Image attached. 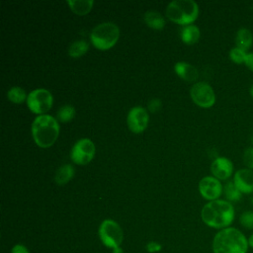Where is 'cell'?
<instances>
[{
	"mask_svg": "<svg viewBox=\"0 0 253 253\" xmlns=\"http://www.w3.org/2000/svg\"><path fill=\"white\" fill-rule=\"evenodd\" d=\"M202 220L214 229H224L231 226L235 219V209L232 203L218 199L207 203L201 211Z\"/></svg>",
	"mask_w": 253,
	"mask_h": 253,
	"instance_id": "6da1fadb",
	"label": "cell"
},
{
	"mask_svg": "<svg viewBox=\"0 0 253 253\" xmlns=\"http://www.w3.org/2000/svg\"><path fill=\"white\" fill-rule=\"evenodd\" d=\"M211 249L212 253H248V236L237 227H226L214 234Z\"/></svg>",
	"mask_w": 253,
	"mask_h": 253,
	"instance_id": "7a4b0ae2",
	"label": "cell"
},
{
	"mask_svg": "<svg viewBox=\"0 0 253 253\" xmlns=\"http://www.w3.org/2000/svg\"><path fill=\"white\" fill-rule=\"evenodd\" d=\"M59 134L58 122L50 115L38 116L32 124V135L36 144L42 148L53 145Z\"/></svg>",
	"mask_w": 253,
	"mask_h": 253,
	"instance_id": "3957f363",
	"label": "cell"
},
{
	"mask_svg": "<svg viewBox=\"0 0 253 253\" xmlns=\"http://www.w3.org/2000/svg\"><path fill=\"white\" fill-rule=\"evenodd\" d=\"M167 18L179 25H190L199 16V5L194 0H174L166 8Z\"/></svg>",
	"mask_w": 253,
	"mask_h": 253,
	"instance_id": "277c9868",
	"label": "cell"
},
{
	"mask_svg": "<svg viewBox=\"0 0 253 253\" xmlns=\"http://www.w3.org/2000/svg\"><path fill=\"white\" fill-rule=\"evenodd\" d=\"M120 38L119 27L112 22H105L97 25L90 34L93 45L100 50H107L113 47Z\"/></svg>",
	"mask_w": 253,
	"mask_h": 253,
	"instance_id": "5b68a950",
	"label": "cell"
},
{
	"mask_svg": "<svg viewBox=\"0 0 253 253\" xmlns=\"http://www.w3.org/2000/svg\"><path fill=\"white\" fill-rule=\"evenodd\" d=\"M99 237L101 242L108 248L115 249L120 247L123 239L124 233L120 224L113 219H105L99 226Z\"/></svg>",
	"mask_w": 253,
	"mask_h": 253,
	"instance_id": "8992f818",
	"label": "cell"
},
{
	"mask_svg": "<svg viewBox=\"0 0 253 253\" xmlns=\"http://www.w3.org/2000/svg\"><path fill=\"white\" fill-rule=\"evenodd\" d=\"M53 97L51 93L46 89H36L33 90L27 98V105L30 111L39 116L45 115L52 107Z\"/></svg>",
	"mask_w": 253,
	"mask_h": 253,
	"instance_id": "52a82bcc",
	"label": "cell"
},
{
	"mask_svg": "<svg viewBox=\"0 0 253 253\" xmlns=\"http://www.w3.org/2000/svg\"><path fill=\"white\" fill-rule=\"evenodd\" d=\"M190 95L193 102L201 108H211L215 103V93L212 87L207 82L195 83L191 90Z\"/></svg>",
	"mask_w": 253,
	"mask_h": 253,
	"instance_id": "ba28073f",
	"label": "cell"
},
{
	"mask_svg": "<svg viewBox=\"0 0 253 253\" xmlns=\"http://www.w3.org/2000/svg\"><path fill=\"white\" fill-rule=\"evenodd\" d=\"M95 144L89 138H81L75 142L71 151V160L78 165L88 164L95 155Z\"/></svg>",
	"mask_w": 253,
	"mask_h": 253,
	"instance_id": "9c48e42d",
	"label": "cell"
},
{
	"mask_svg": "<svg viewBox=\"0 0 253 253\" xmlns=\"http://www.w3.org/2000/svg\"><path fill=\"white\" fill-rule=\"evenodd\" d=\"M199 192L201 196L209 202L218 200L223 193L221 182L213 176H206L199 182Z\"/></svg>",
	"mask_w": 253,
	"mask_h": 253,
	"instance_id": "30bf717a",
	"label": "cell"
},
{
	"mask_svg": "<svg viewBox=\"0 0 253 253\" xmlns=\"http://www.w3.org/2000/svg\"><path fill=\"white\" fill-rule=\"evenodd\" d=\"M148 112L143 107H133L128 111L126 124L128 128L134 133L142 132L148 125Z\"/></svg>",
	"mask_w": 253,
	"mask_h": 253,
	"instance_id": "8fae6325",
	"label": "cell"
},
{
	"mask_svg": "<svg viewBox=\"0 0 253 253\" xmlns=\"http://www.w3.org/2000/svg\"><path fill=\"white\" fill-rule=\"evenodd\" d=\"M233 162L225 156H217L211 164V172L219 181L228 180L234 173Z\"/></svg>",
	"mask_w": 253,
	"mask_h": 253,
	"instance_id": "7c38bea8",
	"label": "cell"
},
{
	"mask_svg": "<svg viewBox=\"0 0 253 253\" xmlns=\"http://www.w3.org/2000/svg\"><path fill=\"white\" fill-rule=\"evenodd\" d=\"M232 181L242 194H253V170L246 167L238 169L234 172Z\"/></svg>",
	"mask_w": 253,
	"mask_h": 253,
	"instance_id": "4fadbf2b",
	"label": "cell"
},
{
	"mask_svg": "<svg viewBox=\"0 0 253 253\" xmlns=\"http://www.w3.org/2000/svg\"><path fill=\"white\" fill-rule=\"evenodd\" d=\"M174 70L180 78H182L183 80L188 81V82L195 81L199 77L197 68L195 66H193L192 64L185 62V61L177 62L174 66Z\"/></svg>",
	"mask_w": 253,
	"mask_h": 253,
	"instance_id": "5bb4252c",
	"label": "cell"
},
{
	"mask_svg": "<svg viewBox=\"0 0 253 253\" xmlns=\"http://www.w3.org/2000/svg\"><path fill=\"white\" fill-rule=\"evenodd\" d=\"M253 45V34L247 28H240L235 35V46L248 51Z\"/></svg>",
	"mask_w": 253,
	"mask_h": 253,
	"instance_id": "9a60e30c",
	"label": "cell"
},
{
	"mask_svg": "<svg viewBox=\"0 0 253 253\" xmlns=\"http://www.w3.org/2000/svg\"><path fill=\"white\" fill-rule=\"evenodd\" d=\"M67 4L71 11L79 16L88 14L94 4L93 0H68Z\"/></svg>",
	"mask_w": 253,
	"mask_h": 253,
	"instance_id": "2e32d148",
	"label": "cell"
},
{
	"mask_svg": "<svg viewBox=\"0 0 253 253\" xmlns=\"http://www.w3.org/2000/svg\"><path fill=\"white\" fill-rule=\"evenodd\" d=\"M201 37L200 29L195 25H188L181 31V40L186 44L196 43Z\"/></svg>",
	"mask_w": 253,
	"mask_h": 253,
	"instance_id": "e0dca14e",
	"label": "cell"
},
{
	"mask_svg": "<svg viewBox=\"0 0 253 253\" xmlns=\"http://www.w3.org/2000/svg\"><path fill=\"white\" fill-rule=\"evenodd\" d=\"M144 21L146 25L154 30H162L165 26L163 16L156 11H148L144 14Z\"/></svg>",
	"mask_w": 253,
	"mask_h": 253,
	"instance_id": "ac0fdd59",
	"label": "cell"
},
{
	"mask_svg": "<svg viewBox=\"0 0 253 253\" xmlns=\"http://www.w3.org/2000/svg\"><path fill=\"white\" fill-rule=\"evenodd\" d=\"M74 175V168L70 164H65L61 166L55 174L54 181L58 185H65L69 182L70 179H72Z\"/></svg>",
	"mask_w": 253,
	"mask_h": 253,
	"instance_id": "d6986e66",
	"label": "cell"
},
{
	"mask_svg": "<svg viewBox=\"0 0 253 253\" xmlns=\"http://www.w3.org/2000/svg\"><path fill=\"white\" fill-rule=\"evenodd\" d=\"M223 195L226 201L230 203H235L241 200L243 194L237 189L233 181H227L223 186Z\"/></svg>",
	"mask_w": 253,
	"mask_h": 253,
	"instance_id": "ffe728a7",
	"label": "cell"
},
{
	"mask_svg": "<svg viewBox=\"0 0 253 253\" xmlns=\"http://www.w3.org/2000/svg\"><path fill=\"white\" fill-rule=\"evenodd\" d=\"M89 48V44L87 42L81 40V41H75L74 42L71 43V45L68 48V54L71 57L77 58L82 56L87 52Z\"/></svg>",
	"mask_w": 253,
	"mask_h": 253,
	"instance_id": "44dd1931",
	"label": "cell"
},
{
	"mask_svg": "<svg viewBox=\"0 0 253 253\" xmlns=\"http://www.w3.org/2000/svg\"><path fill=\"white\" fill-rule=\"evenodd\" d=\"M7 97L14 104H22L28 98L25 90L19 86L11 87L7 92Z\"/></svg>",
	"mask_w": 253,
	"mask_h": 253,
	"instance_id": "7402d4cb",
	"label": "cell"
},
{
	"mask_svg": "<svg viewBox=\"0 0 253 253\" xmlns=\"http://www.w3.org/2000/svg\"><path fill=\"white\" fill-rule=\"evenodd\" d=\"M247 53L248 51H245L239 47H232L230 50H229V53H228V56H229V59L235 63V64H244L245 63V60H246V57H247Z\"/></svg>",
	"mask_w": 253,
	"mask_h": 253,
	"instance_id": "603a6c76",
	"label": "cell"
},
{
	"mask_svg": "<svg viewBox=\"0 0 253 253\" xmlns=\"http://www.w3.org/2000/svg\"><path fill=\"white\" fill-rule=\"evenodd\" d=\"M238 221L241 227L253 232V210H247L241 212Z\"/></svg>",
	"mask_w": 253,
	"mask_h": 253,
	"instance_id": "cb8c5ba5",
	"label": "cell"
},
{
	"mask_svg": "<svg viewBox=\"0 0 253 253\" xmlns=\"http://www.w3.org/2000/svg\"><path fill=\"white\" fill-rule=\"evenodd\" d=\"M75 116V109L71 105L62 106L57 112V118L63 123L70 122Z\"/></svg>",
	"mask_w": 253,
	"mask_h": 253,
	"instance_id": "d4e9b609",
	"label": "cell"
},
{
	"mask_svg": "<svg viewBox=\"0 0 253 253\" xmlns=\"http://www.w3.org/2000/svg\"><path fill=\"white\" fill-rule=\"evenodd\" d=\"M242 159L246 168L253 170V145L245 148L242 155Z\"/></svg>",
	"mask_w": 253,
	"mask_h": 253,
	"instance_id": "484cf974",
	"label": "cell"
},
{
	"mask_svg": "<svg viewBox=\"0 0 253 253\" xmlns=\"http://www.w3.org/2000/svg\"><path fill=\"white\" fill-rule=\"evenodd\" d=\"M161 248H162V246H161L159 243L155 242V241H150V242L147 243V245H146V250H147V252H149V253L158 252V251L161 250Z\"/></svg>",
	"mask_w": 253,
	"mask_h": 253,
	"instance_id": "4316f807",
	"label": "cell"
},
{
	"mask_svg": "<svg viewBox=\"0 0 253 253\" xmlns=\"http://www.w3.org/2000/svg\"><path fill=\"white\" fill-rule=\"evenodd\" d=\"M11 253H30L29 249L23 244H16L12 247Z\"/></svg>",
	"mask_w": 253,
	"mask_h": 253,
	"instance_id": "83f0119b",
	"label": "cell"
},
{
	"mask_svg": "<svg viewBox=\"0 0 253 253\" xmlns=\"http://www.w3.org/2000/svg\"><path fill=\"white\" fill-rule=\"evenodd\" d=\"M160 107H161V102H160V100H158V99H153V100H151V101L149 102V104H148V109H149V111H151V112H156V111H158V110L160 109Z\"/></svg>",
	"mask_w": 253,
	"mask_h": 253,
	"instance_id": "f1b7e54d",
	"label": "cell"
},
{
	"mask_svg": "<svg viewBox=\"0 0 253 253\" xmlns=\"http://www.w3.org/2000/svg\"><path fill=\"white\" fill-rule=\"evenodd\" d=\"M244 64L246 65V67L249 70H251L253 72V51L247 53V57H246V60H245Z\"/></svg>",
	"mask_w": 253,
	"mask_h": 253,
	"instance_id": "f546056e",
	"label": "cell"
},
{
	"mask_svg": "<svg viewBox=\"0 0 253 253\" xmlns=\"http://www.w3.org/2000/svg\"><path fill=\"white\" fill-rule=\"evenodd\" d=\"M248 244H249V248L253 249V232H251L248 236Z\"/></svg>",
	"mask_w": 253,
	"mask_h": 253,
	"instance_id": "4dcf8cb0",
	"label": "cell"
},
{
	"mask_svg": "<svg viewBox=\"0 0 253 253\" xmlns=\"http://www.w3.org/2000/svg\"><path fill=\"white\" fill-rule=\"evenodd\" d=\"M112 253H124V250L122 249V247H117L115 249H113V252Z\"/></svg>",
	"mask_w": 253,
	"mask_h": 253,
	"instance_id": "1f68e13d",
	"label": "cell"
},
{
	"mask_svg": "<svg viewBox=\"0 0 253 253\" xmlns=\"http://www.w3.org/2000/svg\"><path fill=\"white\" fill-rule=\"evenodd\" d=\"M249 93H250V96L253 98V83H252V85L249 88Z\"/></svg>",
	"mask_w": 253,
	"mask_h": 253,
	"instance_id": "d6a6232c",
	"label": "cell"
},
{
	"mask_svg": "<svg viewBox=\"0 0 253 253\" xmlns=\"http://www.w3.org/2000/svg\"><path fill=\"white\" fill-rule=\"evenodd\" d=\"M250 139H251V141H252V143H253V133H252V135H251V137H250Z\"/></svg>",
	"mask_w": 253,
	"mask_h": 253,
	"instance_id": "836d02e7",
	"label": "cell"
},
{
	"mask_svg": "<svg viewBox=\"0 0 253 253\" xmlns=\"http://www.w3.org/2000/svg\"><path fill=\"white\" fill-rule=\"evenodd\" d=\"M252 205H253V198H252Z\"/></svg>",
	"mask_w": 253,
	"mask_h": 253,
	"instance_id": "e575fe53",
	"label": "cell"
}]
</instances>
